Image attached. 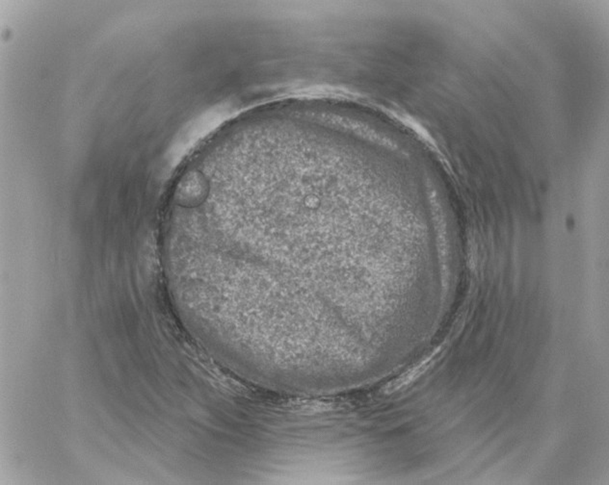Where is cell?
<instances>
[{"mask_svg":"<svg viewBox=\"0 0 609 485\" xmlns=\"http://www.w3.org/2000/svg\"><path fill=\"white\" fill-rule=\"evenodd\" d=\"M433 359L434 354H432L430 356L427 357L426 359H424V361H421V363L415 366L414 368L410 369L406 373L402 374L399 379L390 382V383L385 387V393H394V392L399 391L400 389L409 386L410 383L416 381L421 374L426 373L427 370L430 368Z\"/></svg>","mask_w":609,"mask_h":485,"instance_id":"1","label":"cell"}]
</instances>
